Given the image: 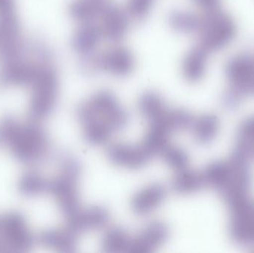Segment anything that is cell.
<instances>
[{
	"instance_id": "1",
	"label": "cell",
	"mask_w": 254,
	"mask_h": 253,
	"mask_svg": "<svg viewBox=\"0 0 254 253\" xmlns=\"http://www.w3.org/2000/svg\"><path fill=\"white\" fill-rule=\"evenodd\" d=\"M77 117L89 144L100 146L126 127L128 114L114 94L98 91L80 104Z\"/></svg>"
},
{
	"instance_id": "2",
	"label": "cell",
	"mask_w": 254,
	"mask_h": 253,
	"mask_svg": "<svg viewBox=\"0 0 254 253\" xmlns=\"http://www.w3.org/2000/svg\"><path fill=\"white\" fill-rule=\"evenodd\" d=\"M0 143L24 164H34L46 157L49 140L40 122L23 123L13 117L0 120Z\"/></svg>"
},
{
	"instance_id": "3",
	"label": "cell",
	"mask_w": 254,
	"mask_h": 253,
	"mask_svg": "<svg viewBox=\"0 0 254 253\" xmlns=\"http://www.w3.org/2000/svg\"><path fill=\"white\" fill-rule=\"evenodd\" d=\"M80 171L77 160L65 158L61 163L58 175L49 180L48 193L53 196L65 219L81 208L78 188Z\"/></svg>"
},
{
	"instance_id": "4",
	"label": "cell",
	"mask_w": 254,
	"mask_h": 253,
	"mask_svg": "<svg viewBox=\"0 0 254 253\" xmlns=\"http://www.w3.org/2000/svg\"><path fill=\"white\" fill-rule=\"evenodd\" d=\"M29 88L30 120L42 121L55 109L59 95V79L56 70L50 62L43 65Z\"/></svg>"
},
{
	"instance_id": "5",
	"label": "cell",
	"mask_w": 254,
	"mask_h": 253,
	"mask_svg": "<svg viewBox=\"0 0 254 253\" xmlns=\"http://www.w3.org/2000/svg\"><path fill=\"white\" fill-rule=\"evenodd\" d=\"M82 60V68L86 72L101 71L117 77H127L135 66L134 55L129 49L122 46L83 56Z\"/></svg>"
},
{
	"instance_id": "6",
	"label": "cell",
	"mask_w": 254,
	"mask_h": 253,
	"mask_svg": "<svg viewBox=\"0 0 254 253\" xmlns=\"http://www.w3.org/2000/svg\"><path fill=\"white\" fill-rule=\"evenodd\" d=\"M0 231L3 253L28 252L34 239L25 217L18 212L0 215Z\"/></svg>"
},
{
	"instance_id": "7",
	"label": "cell",
	"mask_w": 254,
	"mask_h": 253,
	"mask_svg": "<svg viewBox=\"0 0 254 253\" xmlns=\"http://www.w3.org/2000/svg\"><path fill=\"white\" fill-rule=\"evenodd\" d=\"M107 157L113 164L128 169L144 167L152 160L153 155L140 143V144H112L107 150Z\"/></svg>"
},
{
	"instance_id": "8",
	"label": "cell",
	"mask_w": 254,
	"mask_h": 253,
	"mask_svg": "<svg viewBox=\"0 0 254 253\" xmlns=\"http://www.w3.org/2000/svg\"><path fill=\"white\" fill-rule=\"evenodd\" d=\"M169 236L170 229L167 224L161 221H152L132 237L128 253L155 252L168 240Z\"/></svg>"
},
{
	"instance_id": "9",
	"label": "cell",
	"mask_w": 254,
	"mask_h": 253,
	"mask_svg": "<svg viewBox=\"0 0 254 253\" xmlns=\"http://www.w3.org/2000/svg\"><path fill=\"white\" fill-rule=\"evenodd\" d=\"M128 12L109 3L96 22L101 28L104 40L112 43H118L122 40L128 30Z\"/></svg>"
},
{
	"instance_id": "10",
	"label": "cell",
	"mask_w": 254,
	"mask_h": 253,
	"mask_svg": "<svg viewBox=\"0 0 254 253\" xmlns=\"http://www.w3.org/2000/svg\"><path fill=\"white\" fill-rule=\"evenodd\" d=\"M65 220V226L80 235L105 227L110 221V213L104 206H93L86 209L80 208L74 215Z\"/></svg>"
},
{
	"instance_id": "11",
	"label": "cell",
	"mask_w": 254,
	"mask_h": 253,
	"mask_svg": "<svg viewBox=\"0 0 254 253\" xmlns=\"http://www.w3.org/2000/svg\"><path fill=\"white\" fill-rule=\"evenodd\" d=\"M166 197L167 191L164 186L159 184H149L133 196L130 206L135 215L144 216L158 209Z\"/></svg>"
},
{
	"instance_id": "12",
	"label": "cell",
	"mask_w": 254,
	"mask_h": 253,
	"mask_svg": "<svg viewBox=\"0 0 254 253\" xmlns=\"http://www.w3.org/2000/svg\"><path fill=\"white\" fill-rule=\"evenodd\" d=\"M103 40L104 35L98 23L80 24L74 33L71 45L77 53L86 56L96 52Z\"/></svg>"
},
{
	"instance_id": "13",
	"label": "cell",
	"mask_w": 254,
	"mask_h": 253,
	"mask_svg": "<svg viewBox=\"0 0 254 253\" xmlns=\"http://www.w3.org/2000/svg\"><path fill=\"white\" fill-rule=\"evenodd\" d=\"M78 236L65 226L64 228L45 230L40 234L39 242L46 248L58 252H73L77 247Z\"/></svg>"
},
{
	"instance_id": "14",
	"label": "cell",
	"mask_w": 254,
	"mask_h": 253,
	"mask_svg": "<svg viewBox=\"0 0 254 253\" xmlns=\"http://www.w3.org/2000/svg\"><path fill=\"white\" fill-rule=\"evenodd\" d=\"M109 3L107 0H73L68 6V12L80 24L97 22Z\"/></svg>"
},
{
	"instance_id": "15",
	"label": "cell",
	"mask_w": 254,
	"mask_h": 253,
	"mask_svg": "<svg viewBox=\"0 0 254 253\" xmlns=\"http://www.w3.org/2000/svg\"><path fill=\"white\" fill-rule=\"evenodd\" d=\"M138 108L140 114L147 119L149 123L163 118L169 109L162 97L153 91H147L140 95Z\"/></svg>"
},
{
	"instance_id": "16",
	"label": "cell",
	"mask_w": 254,
	"mask_h": 253,
	"mask_svg": "<svg viewBox=\"0 0 254 253\" xmlns=\"http://www.w3.org/2000/svg\"><path fill=\"white\" fill-rule=\"evenodd\" d=\"M131 239L128 232L122 227H113L104 234L101 248L105 253H128Z\"/></svg>"
},
{
	"instance_id": "17",
	"label": "cell",
	"mask_w": 254,
	"mask_h": 253,
	"mask_svg": "<svg viewBox=\"0 0 254 253\" xmlns=\"http://www.w3.org/2000/svg\"><path fill=\"white\" fill-rule=\"evenodd\" d=\"M49 180L37 172L29 171L25 172L19 178L18 190L25 197H37L48 193Z\"/></svg>"
},
{
	"instance_id": "18",
	"label": "cell",
	"mask_w": 254,
	"mask_h": 253,
	"mask_svg": "<svg viewBox=\"0 0 254 253\" xmlns=\"http://www.w3.org/2000/svg\"><path fill=\"white\" fill-rule=\"evenodd\" d=\"M207 52L198 47L192 49L184 59L182 72L189 81H195L202 75L205 65Z\"/></svg>"
},
{
	"instance_id": "19",
	"label": "cell",
	"mask_w": 254,
	"mask_h": 253,
	"mask_svg": "<svg viewBox=\"0 0 254 253\" xmlns=\"http://www.w3.org/2000/svg\"><path fill=\"white\" fill-rule=\"evenodd\" d=\"M201 20L195 15L184 10H175L169 15V24L176 31L190 33L198 31Z\"/></svg>"
},
{
	"instance_id": "20",
	"label": "cell",
	"mask_w": 254,
	"mask_h": 253,
	"mask_svg": "<svg viewBox=\"0 0 254 253\" xmlns=\"http://www.w3.org/2000/svg\"><path fill=\"white\" fill-rule=\"evenodd\" d=\"M199 180L196 175L186 169L176 172L172 182V187L176 193L186 195L198 188Z\"/></svg>"
},
{
	"instance_id": "21",
	"label": "cell",
	"mask_w": 254,
	"mask_h": 253,
	"mask_svg": "<svg viewBox=\"0 0 254 253\" xmlns=\"http://www.w3.org/2000/svg\"><path fill=\"white\" fill-rule=\"evenodd\" d=\"M160 155L164 163L176 172L186 169L188 158L182 149L169 144L161 152Z\"/></svg>"
},
{
	"instance_id": "22",
	"label": "cell",
	"mask_w": 254,
	"mask_h": 253,
	"mask_svg": "<svg viewBox=\"0 0 254 253\" xmlns=\"http://www.w3.org/2000/svg\"><path fill=\"white\" fill-rule=\"evenodd\" d=\"M155 0H128L127 12L130 17L137 21L145 19L153 7Z\"/></svg>"
},
{
	"instance_id": "23",
	"label": "cell",
	"mask_w": 254,
	"mask_h": 253,
	"mask_svg": "<svg viewBox=\"0 0 254 253\" xmlns=\"http://www.w3.org/2000/svg\"><path fill=\"white\" fill-rule=\"evenodd\" d=\"M0 253H3L2 244H1V233H0Z\"/></svg>"
}]
</instances>
